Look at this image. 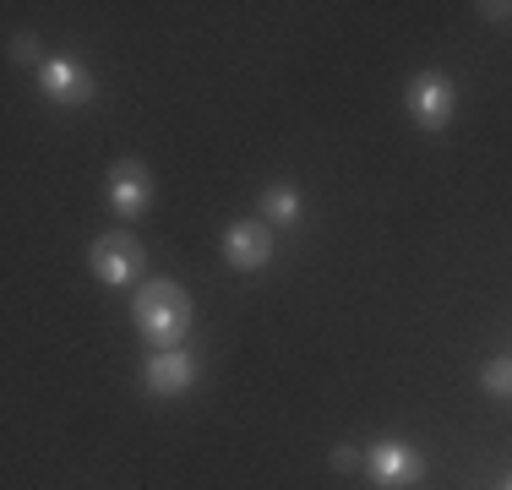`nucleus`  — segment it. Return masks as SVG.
I'll use <instances>...</instances> for the list:
<instances>
[{
    "label": "nucleus",
    "instance_id": "nucleus-1",
    "mask_svg": "<svg viewBox=\"0 0 512 490\" xmlns=\"http://www.w3.org/2000/svg\"><path fill=\"white\" fill-rule=\"evenodd\" d=\"M131 316H137V333L148 338V343H158V349H175V343L191 333V294L180 289L175 278H153V284L137 289Z\"/></svg>",
    "mask_w": 512,
    "mask_h": 490
},
{
    "label": "nucleus",
    "instance_id": "nucleus-2",
    "mask_svg": "<svg viewBox=\"0 0 512 490\" xmlns=\"http://www.w3.org/2000/svg\"><path fill=\"white\" fill-rule=\"evenodd\" d=\"M88 267H93V278H99L104 289H126V284H137V278H142V267H148V251H142L137 235L115 229V235H104L99 245H93Z\"/></svg>",
    "mask_w": 512,
    "mask_h": 490
},
{
    "label": "nucleus",
    "instance_id": "nucleus-3",
    "mask_svg": "<svg viewBox=\"0 0 512 490\" xmlns=\"http://www.w3.org/2000/svg\"><path fill=\"white\" fill-rule=\"evenodd\" d=\"M224 262L235 273H262L273 262V229H267V218H235L224 229Z\"/></svg>",
    "mask_w": 512,
    "mask_h": 490
},
{
    "label": "nucleus",
    "instance_id": "nucleus-4",
    "mask_svg": "<svg viewBox=\"0 0 512 490\" xmlns=\"http://www.w3.org/2000/svg\"><path fill=\"white\" fill-rule=\"evenodd\" d=\"M453 109H458V93H453V82H447L442 71H420V77L409 82V115H414V126L442 131L447 120H453Z\"/></svg>",
    "mask_w": 512,
    "mask_h": 490
},
{
    "label": "nucleus",
    "instance_id": "nucleus-5",
    "mask_svg": "<svg viewBox=\"0 0 512 490\" xmlns=\"http://www.w3.org/2000/svg\"><path fill=\"white\" fill-rule=\"evenodd\" d=\"M365 469H371V480L382 490H404L425 474V463L409 441H376V447H365Z\"/></svg>",
    "mask_w": 512,
    "mask_h": 490
},
{
    "label": "nucleus",
    "instance_id": "nucleus-6",
    "mask_svg": "<svg viewBox=\"0 0 512 490\" xmlns=\"http://www.w3.org/2000/svg\"><path fill=\"white\" fill-rule=\"evenodd\" d=\"M109 207H115L120 218H142L153 207V175L142 158H120L115 169H109Z\"/></svg>",
    "mask_w": 512,
    "mask_h": 490
},
{
    "label": "nucleus",
    "instance_id": "nucleus-7",
    "mask_svg": "<svg viewBox=\"0 0 512 490\" xmlns=\"http://www.w3.org/2000/svg\"><path fill=\"white\" fill-rule=\"evenodd\" d=\"M191 382H197V360H191L186 349H158L148 365H142V387L153 392V398H180Z\"/></svg>",
    "mask_w": 512,
    "mask_h": 490
},
{
    "label": "nucleus",
    "instance_id": "nucleus-8",
    "mask_svg": "<svg viewBox=\"0 0 512 490\" xmlns=\"http://www.w3.org/2000/svg\"><path fill=\"white\" fill-rule=\"evenodd\" d=\"M39 88H44V98H55V104H88L93 77H88V66L55 55V60H39Z\"/></svg>",
    "mask_w": 512,
    "mask_h": 490
},
{
    "label": "nucleus",
    "instance_id": "nucleus-9",
    "mask_svg": "<svg viewBox=\"0 0 512 490\" xmlns=\"http://www.w3.org/2000/svg\"><path fill=\"white\" fill-rule=\"evenodd\" d=\"M300 213H306V202H300L295 186H284V180H278V186L262 191V218H267V224H295Z\"/></svg>",
    "mask_w": 512,
    "mask_h": 490
},
{
    "label": "nucleus",
    "instance_id": "nucleus-10",
    "mask_svg": "<svg viewBox=\"0 0 512 490\" xmlns=\"http://www.w3.org/2000/svg\"><path fill=\"white\" fill-rule=\"evenodd\" d=\"M485 392L512 398V360H491V365H485Z\"/></svg>",
    "mask_w": 512,
    "mask_h": 490
},
{
    "label": "nucleus",
    "instance_id": "nucleus-11",
    "mask_svg": "<svg viewBox=\"0 0 512 490\" xmlns=\"http://www.w3.org/2000/svg\"><path fill=\"white\" fill-rule=\"evenodd\" d=\"M355 463H360L355 447H333V469H355Z\"/></svg>",
    "mask_w": 512,
    "mask_h": 490
},
{
    "label": "nucleus",
    "instance_id": "nucleus-12",
    "mask_svg": "<svg viewBox=\"0 0 512 490\" xmlns=\"http://www.w3.org/2000/svg\"><path fill=\"white\" fill-rule=\"evenodd\" d=\"M39 55V39H17V60H33Z\"/></svg>",
    "mask_w": 512,
    "mask_h": 490
},
{
    "label": "nucleus",
    "instance_id": "nucleus-13",
    "mask_svg": "<svg viewBox=\"0 0 512 490\" xmlns=\"http://www.w3.org/2000/svg\"><path fill=\"white\" fill-rule=\"evenodd\" d=\"M507 490H512V480H507Z\"/></svg>",
    "mask_w": 512,
    "mask_h": 490
}]
</instances>
